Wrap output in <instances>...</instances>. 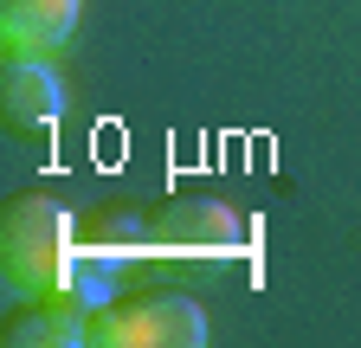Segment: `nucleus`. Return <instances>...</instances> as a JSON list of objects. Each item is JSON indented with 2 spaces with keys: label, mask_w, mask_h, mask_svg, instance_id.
I'll return each mask as SVG.
<instances>
[{
  "label": "nucleus",
  "mask_w": 361,
  "mask_h": 348,
  "mask_svg": "<svg viewBox=\"0 0 361 348\" xmlns=\"http://www.w3.org/2000/svg\"><path fill=\"white\" fill-rule=\"evenodd\" d=\"M0 110L20 129H45L65 116V77L45 52H0Z\"/></svg>",
  "instance_id": "39448f33"
},
{
  "label": "nucleus",
  "mask_w": 361,
  "mask_h": 348,
  "mask_svg": "<svg viewBox=\"0 0 361 348\" xmlns=\"http://www.w3.org/2000/svg\"><path fill=\"white\" fill-rule=\"evenodd\" d=\"M149 251L155 258H245L252 251V226H245V213H233L226 200L174 194V200L149 206Z\"/></svg>",
  "instance_id": "7ed1b4c3"
},
{
  "label": "nucleus",
  "mask_w": 361,
  "mask_h": 348,
  "mask_svg": "<svg viewBox=\"0 0 361 348\" xmlns=\"http://www.w3.org/2000/svg\"><path fill=\"white\" fill-rule=\"evenodd\" d=\"M90 348H200L207 342V310L180 290H135L90 303Z\"/></svg>",
  "instance_id": "f03ea898"
},
{
  "label": "nucleus",
  "mask_w": 361,
  "mask_h": 348,
  "mask_svg": "<svg viewBox=\"0 0 361 348\" xmlns=\"http://www.w3.org/2000/svg\"><path fill=\"white\" fill-rule=\"evenodd\" d=\"M84 329H90V303L78 290L26 297L20 310L7 316V342L13 348H71V342H84Z\"/></svg>",
  "instance_id": "423d86ee"
},
{
  "label": "nucleus",
  "mask_w": 361,
  "mask_h": 348,
  "mask_svg": "<svg viewBox=\"0 0 361 348\" xmlns=\"http://www.w3.org/2000/svg\"><path fill=\"white\" fill-rule=\"evenodd\" d=\"M135 258H155L149 251V206H97L90 220H78V278H90V271L123 278Z\"/></svg>",
  "instance_id": "20e7f679"
},
{
  "label": "nucleus",
  "mask_w": 361,
  "mask_h": 348,
  "mask_svg": "<svg viewBox=\"0 0 361 348\" xmlns=\"http://www.w3.org/2000/svg\"><path fill=\"white\" fill-rule=\"evenodd\" d=\"M84 0H0V52H52L71 39Z\"/></svg>",
  "instance_id": "0eeeda50"
},
{
  "label": "nucleus",
  "mask_w": 361,
  "mask_h": 348,
  "mask_svg": "<svg viewBox=\"0 0 361 348\" xmlns=\"http://www.w3.org/2000/svg\"><path fill=\"white\" fill-rule=\"evenodd\" d=\"M0 278L20 297L78 290V213L52 194H13L0 206Z\"/></svg>",
  "instance_id": "f257e3e1"
}]
</instances>
